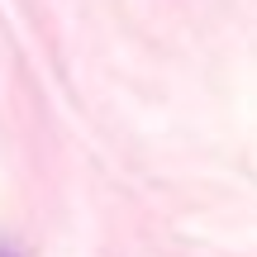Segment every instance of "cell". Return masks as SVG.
<instances>
[{
    "mask_svg": "<svg viewBox=\"0 0 257 257\" xmlns=\"http://www.w3.org/2000/svg\"><path fill=\"white\" fill-rule=\"evenodd\" d=\"M0 257H19V252H15V248H5V243H0Z\"/></svg>",
    "mask_w": 257,
    "mask_h": 257,
    "instance_id": "obj_1",
    "label": "cell"
}]
</instances>
